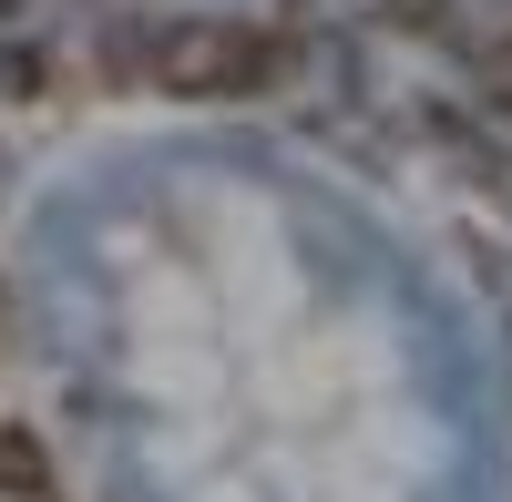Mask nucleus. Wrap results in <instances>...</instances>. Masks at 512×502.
I'll return each mask as SVG.
<instances>
[{
    "instance_id": "obj_1",
    "label": "nucleus",
    "mask_w": 512,
    "mask_h": 502,
    "mask_svg": "<svg viewBox=\"0 0 512 502\" xmlns=\"http://www.w3.org/2000/svg\"><path fill=\"white\" fill-rule=\"evenodd\" d=\"M277 72V52L256 31H175L164 41V82L175 93H256Z\"/></svg>"
},
{
    "instance_id": "obj_2",
    "label": "nucleus",
    "mask_w": 512,
    "mask_h": 502,
    "mask_svg": "<svg viewBox=\"0 0 512 502\" xmlns=\"http://www.w3.org/2000/svg\"><path fill=\"white\" fill-rule=\"evenodd\" d=\"M0 492H31V502L52 492V472H41V441H31V431H0Z\"/></svg>"
}]
</instances>
